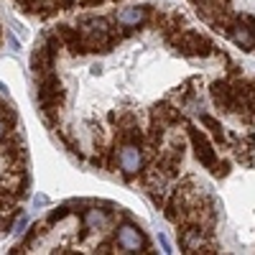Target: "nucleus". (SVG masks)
<instances>
[{
    "label": "nucleus",
    "mask_w": 255,
    "mask_h": 255,
    "mask_svg": "<svg viewBox=\"0 0 255 255\" xmlns=\"http://www.w3.org/2000/svg\"><path fill=\"white\" fill-rule=\"evenodd\" d=\"M41 84H38V102L41 105H61L64 102V87L56 74L46 72L44 77H38Z\"/></svg>",
    "instance_id": "obj_6"
},
{
    "label": "nucleus",
    "mask_w": 255,
    "mask_h": 255,
    "mask_svg": "<svg viewBox=\"0 0 255 255\" xmlns=\"http://www.w3.org/2000/svg\"><path fill=\"white\" fill-rule=\"evenodd\" d=\"M8 46H10L13 51H18V49H20V41H18L13 33H8Z\"/></svg>",
    "instance_id": "obj_16"
},
{
    "label": "nucleus",
    "mask_w": 255,
    "mask_h": 255,
    "mask_svg": "<svg viewBox=\"0 0 255 255\" xmlns=\"http://www.w3.org/2000/svg\"><path fill=\"white\" fill-rule=\"evenodd\" d=\"M56 36H59L67 46H72L74 41L79 38V31H74L72 26H56Z\"/></svg>",
    "instance_id": "obj_12"
},
{
    "label": "nucleus",
    "mask_w": 255,
    "mask_h": 255,
    "mask_svg": "<svg viewBox=\"0 0 255 255\" xmlns=\"http://www.w3.org/2000/svg\"><path fill=\"white\" fill-rule=\"evenodd\" d=\"M186 133H189L191 145H194V153H197L199 163L207 166V168H212V166L217 163V153H215V148H212V143L204 138V133H199L197 128H191V125H186Z\"/></svg>",
    "instance_id": "obj_7"
},
{
    "label": "nucleus",
    "mask_w": 255,
    "mask_h": 255,
    "mask_svg": "<svg viewBox=\"0 0 255 255\" xmlns=\"http://www.w3.org/2000/svg\"><path fill=\"white\" fill-rule=\"evenodd\" d=\"M143 151H140V145L135 143H123L120 148V153H118V163H120V171L125 179H133L143 171Z\"/></svg>",
    "instance_id": "obj_4"
},
{
    "label": "nucleus",
    "mask_w": 255,
    "mask_h": 255,
    "mask_svg": "<svg viewBox=\"0 0 255 255\" xmlns=\"http://www.w3.org/2000/svg\"><path fill=\"white\" fill-rule=\"evenodd\" d=\"M0 212H3V209H0Z\"/></svg>",
    "instance_id": "obj_23"
},
{
    "label": "nucleus",
    "mask_w": 255,
    "mask_h": 255,
    "mask_svg": "<svg viewBox=\"0 0 255 255\" xmlns=\"http://www.w3.org/2000/svg\"><path fill=\"white\" fill-rule=\"evenodd\" d=\"M179 243L184 253H215V243H212V230L204 225H181Z\"/></svg>",
    "instance_id": "obj_2"
},
{
    "label": "nucleus",
    "mask_w": 255,
    "mask_h": 255,
    "mask_svg": "<svg viewBox=\"0 0 255 255\" xmlns=\"http://www.w3.org/2000/svg\"><path fill=\"white\" fill-rule=\"evenodd\" d=\"M202 123L209 128L212 133H215V138H217V140H225V130H222V125H220L215 118H212V115H207V113H204V115H202Z\"/></svg>",
    "instance_id": "obj_13"
},
{
    "label": "nucleus",
    "mask_w": 255,
    "mask_h": 255,
    "mask_svg": "<svg viewBox=\"0 0 255 255\" xmlns=\"http://www.w3.org/2000/svg\"><path fill=\"white\" fill-rule=\"evenodd\" d=\"M33 204H36V207H44V204H49V199H46L44 194H36V197H33Z\"/></svg>",
    "instance_id": "obj_18"
},
{
    "label": "nucleus",
    "mask_w": 255,
    "mask_h": 255,
    "mask_svg": "<svg viewBox=\"0 0 255 255\" xmlns=\"http://www.w3.org/2000/svg\"><path fill=\"white\" fill-rule=\"evenodd\" d=\"M171 44L186 56H209L212 51H215L209 41L204 36H199L197 31H179L171 38Z\"/></svg>",
    "instance_id": "obj_3"
},
{
    "label": "nucleus",
    "mask_w": 255,
    "mask_h": 255,
    "mask_svg": "<svg viewBox=\"0 0 255 255\" xmlns=\"http://www.w3.org/2000/svg\"><path fill=\"white\" fill-rule=\"evenodd\" d=\"M115 18H118V23H120V26H125V28H135V26H140L143 20L148 18V8H145V5H130V8H120Z\"/></svg>",
    "instance_id": "obj_10"
},
{
    "label": "nucleus",
    "mask_w": 255,
    "mask_h": 255,
    "mask_svg": "<svg viewBox=\"0 0 255 255\" xmlns=\"http://www.w3.org/2000/svg\"><path fill=\"white\" fill-rule=\"evenodd\" d=\"M23 227H26V217H18V222L13 225V232L15 235H23Z\"/></svg>",
    "instance_id": "obj_15"
},
{
    "label": "nucleus",
    "mask_w": 255,
    "mask_h": 255,
    "mask_svg": "<svg viewBox=\"0 0 255 255\" xmlns=\"http://www.w3.org/2000/svg\"><path fill=\"white\" fill-rule=\"evenodd\" d=\"M209 171L215 174V176H220V179H225V176L230 174V163H227V161H217L215 166L209 168Z\"/></svg>",
    "instance_id": "obj_14"
},
{
    "label": "nucleus",
    "mask_w": 255,
    "mask_h": 255,
    "mask_svg": "<svg viewBox=\"0 0 255 255\" xmlns=\"http://www.w3.org/2000/svg\"><path fill=\"white\" fill-rule=\"evenodd\" d=\"M3 135H5V120L0 118V138H3Z\"/></svg>",
    "instance_id": "obj_22"
},
{
    "label": "nucleus",
    "mask_w": 255,
    "mask_h": 255,
    "mask_svg": "<svg viewBox=\"0 0 255 255\" xmlns=\"http://www.w3.org/2000/svg\"><path fill=\"white\" fill-rule=\"evenodd\" d=\"M84 227H87L90 232L105 230V227H108V212H105V209H97V207L87 209V215H84Z\"/></svg>",
    "instance_id": "obj_11"
},
{
    "label": "nucleus",
    "mask_w": 255,
    "mask_h": 255,
    "mask_svg": "<svg viewBox=\"0 0 255 255\" xmlns=\"http://www.w3.org/2000/svg\"><path fill=\"white\" fill-rule=\"evenodd\" d=\"M158 243H161V248H163V250H166V253H171V245H168V240H166V238H163V235H161V238H158Z\"/></svg>",
    "instance_id": "obj_20"
},
{
    "label": "nucleus",
    "mask_w": 255,
    "mask_h": 255,
    "mask_svg": "<svg viewBox=\"0 0 255 255\" xmlns=\"http://www.w3.org/2000/svg\"><path fill=\"white\" fill-rule=\"evenodd\" d=\"M77 0H61V8H74Z\"/></svg>",
    "instance_id": "obj_21"
},
{
    "label": "nucleus",
    "mask_w": 255,
    "mask_h": 255,
    "mask_svg": "<svg viewBox=\"0 0 255 255\" xmlns=\"http://www.w3.org/2000/svg\"><path fill=\"white\" fill-rule=\"evenodd\" d=\"M115 243H118V248H123L125 253H148V240H145V235H143L135 225H123V227H118Z\"/></svg>",
    "instance_id": "obj_5"
},
{
    "label": "nucleus",
    "mask_w": 255,
    "mask_h": 255,
    "mask_svg": "<svg viewBox=\"0 0 255 255\" xmlns=\"http://www.w3.org/2000/svg\"><path fill=\"white\" fill-rule=\"evenodd\" d=\"M227 36L235 41V44H238L243 51H253V49H255V31H253L248 23H243L240 18H238V23H232V26H230Z\"/></svg>",
    "instance_id": "obj_9"
},
{
    "label": "nucleus",
    "mask_w": 255,
    "mask_h": 255,
    "mask_svg": "<svg viewBox=\"0 0 255 255\" xmlns=\"http://www.w3.org/2000/svg\"><path fill=\"white\" fill-rule=\"evenodd\" d=\"M79 3H82L84 8H92V5H102L105 0H79Z\"/></svg>",
    "instance_id": "obj_19"
},
{
    "label": "nucleus",
    "mask_w": 255,
    "mask_h": 255,
    "mask_svg": "<svg viewBox=\"0 0 255 255\" xmlns=\"http://www.w3.org/2000/svg\"><path fill=\"white\" fill-rule=\"evenodd\" d=\"M240 20H243V23H248V26L255 31V15H248V13H243V15H240Z\"/></svg>",
    "instance_id": "obj_17"
},
{
    "label": "nucleus",
    "mask_w": 255,
    "mask_h": 255,
    "mask_svg": "<svg viewBox=\"0 0 255 255\" xmlns=\"http://www.w3.org/2000/svg\"><path fill=\"white\" fill-rule=\"evenodd\" d=\"M209 92H212V100H215L222 110H227V113H235V90L230 87L227 82H212V87H209Z\"/></svg>",
    "instance_id": "obj_8"
},
{
    "label": "nucleus",
    "mask_w": 255,
    "mask_h": 255,
    "mask_svg": "<svg viewBox=\"0 0 255 255\" xmlns=\"http://www.w3.org/2000/svg\"><path fill=\"white\" fill-rule=\"evenodd\" d=\"M79 36L87 44V51H97V49H110L113 41V26L105 18H90L79 26Z\"/></svg>",
    "instance_id": "obj_1"
}]
</instances>
